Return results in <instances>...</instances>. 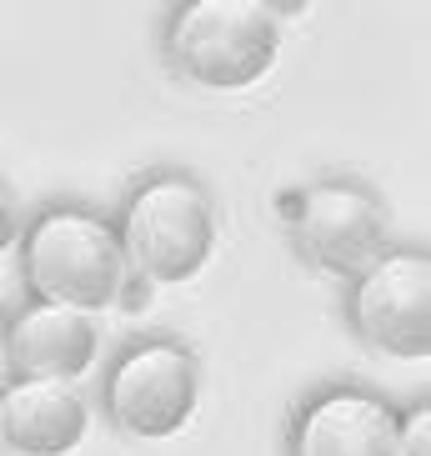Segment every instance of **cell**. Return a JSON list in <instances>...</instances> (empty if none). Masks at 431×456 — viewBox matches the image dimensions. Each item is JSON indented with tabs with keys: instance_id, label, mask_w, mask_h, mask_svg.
<instances>
[{
	"instance_id": "8",
	"label": "cell",
	"mask_w": 431,
	"mask_h": 456,
	"mask_svg": "<svg viewBox=\"0 0 431 456\" xmlns=\"http://www.w3.org/2000/svg\"><path fill=\"white\" fill-rule=\"evenodd\" d=\"M101 346V326L85 311L51 306V301H30L26 311L11 316L5 336V371L20 381H81L95 362Z\"/></svg>"
},
{
	"instance_id": "2",
	"label": "cell",
	"mask_w": 431,
	"mask_h": 456,
	"mask_svg": "<svg viewBox=\"0 0 431 456\" xmlns=\"http://www.w3.org/2000/svg\"><path fill=\"white\" fill-rule=\"evenodd\" d=\"M20 271L36 301L95 316V311L116 306V291L131 276V261L106 216L85 211V206H45L20 231Z\"/></svg>"
},
{
	"instance_id": "4",
	"label": "cell",
	"mask_w": 431,
	"mask_h": 456,
	"mask_svg": "<svg viewBox=\"0 0 431 456\" xmlns=\"http://www.w3.org/2000/svg\"><path fill=\"white\" fill-rule=\"evenodd\" d=\"M201 402V366L181 341H135L116 356L101 391L110 427L135 442H166L196 416Z\"/></svg>"
},
{
	"instance_id": "11",
	"label": "cell",
	"mask_w": 431,
	"mask_h": 456,
	"mask_svg": "<svg viewBox=\"0 0 431 456\" xmlns=\"http://www.w3.org/2000/svg\"><path fill=\"white\" fill-rule=\"evenodd\" d=\"M20 241V216H15V196L0 186V256Z\"/></svg>"
},
{
	"instance_id": "9",
	"label": "cell",
	"mask_w": 431,
	"mask_h": 456,
	"mask_svg": "<svg viewBox=\"0 0 431 456\" xmlns=\"http://www.w3.org/2000/svg\"><path fill=\"white\" fill-rule=\"evenodd\" d=\"M91 431V406L70 381H20L0 387V446L15 456H70Z\"/></svg>"
},
{
	"instance_id": "10",
	"label": "cell",
	"mask_w": 431,
	"mask_h": 456,
	"mask_svg": "<svg viewBox=\"0 0 431 456\" xmlns=\"http://www.w3.org/2000/svg\"><path fill=\"white\" fill-rule=\"evenodd\" d=\"M396 456H431V406L427 402L396 411Z\"/></svg>"
},
{
	"instance_id": "7",
	"label": "cell",
	"mask_w": 431,
	"mask_h": 456,
	"mask_svg": "<svg viewBox=\"0 0 431 456\" xmlns=\"http://www.w3.org/2000/svg\"><path fill=\"white\" fill-rule=\"evenodd\" d=\"M286 456H396V406L366 387H326L291 416Z\"/></svg>"
},
{
	"instance_id": "5",
	"label": "cell",
	"mask_w": 431,
	"mask_h": 456,
	"mask_svg": "<svg viewBox=\"0 0 431 456\" xmlns=\"http://www.w3.org/2000/svg\"><path fill=\"white\" fill-rule=\"evenodd\" d=\"M301 261L326 276H362L386 251V206L356 181H316L281 201Z\"/></svg>"
},
{
	"instance_id": "3",
	"label": "cell",
	"mask_w": 431,
	"mask_h": 456,
	"mask_svg": "<svg viewBox=\"0 0 431 456\" xmlns=\"http://www.w3.org/2000/svg\"><path fill=\"white\" fill-rule=\"evenodd\" d=\"M121 251L150 286L191 281L216 251V201L186 171H161L126 196L116 221Z\"/></svg>"
},
{
	"instance_id": "1",
	"label": "cell",
	"mask_w": 431,
	"mask_h": 456,
	"mask_svg": "<svg viewBox=\"0 0 431 456\" xmlns=\"http://www.w3.org/2000/svg\"><path fill=\"white\" fill-rule=\"evenodd\" d=\"M281 15L271 0H186L166 20V61L201 91H251L281 55Z\"/></svg>"
},
{
	"instance_id": "6",
	"label": "cell",
	"mask_w": 431,
	"mask_h": 456,
	"mask_svg": "<svg viewBox=\"0 0 431 456\" xmlns=\"http://www.w3.org/2000/svg\"><path fill=\"white\" fill-rule=\"evenodd\" d=\"M346 316L371 351L421 362L431 351V256L386 246L362 276H351Z\"/></svg>"
},
{
	"instance_id": "12",
	"label": "cell",
	"mask_w": 431,
	"mask_h": 456,
	"mask_svg": "<svg viewBox=\"0 0 431 456\" xmlns=\"http://www.w3.org/2000/svg\"><path fill=\"white\" fill-rule=\"evenodd\" d=\"M5 336H11V311L0 301V371H5Z\"/></svg>"
}]
</instances>
